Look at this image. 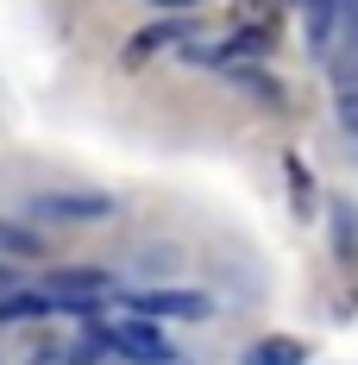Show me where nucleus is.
<instances>
[{
    "mask_svg": "<svg viewBox=\"0 0 358 365\" xmlns=\"http://www.w3.org/2000/svg\"><path fill=\"white\" fill-rule=\"evenodd\" d=\"M38 290H44V302H51V309L82 315V309H101V302L113 296V277H107V271H51Z\"/></svg>",
    "mask_w": 358,
    "mask_h": 365,
    "instance_id": "obj_1",
    "label": "nucleus"
},
{
    "mask_svg": "<svg viewBox=\"0 0 358 365\" xmlns=\"http://www.w3.org/2000/svg\"><path fill=\"white\" fill-rule=\"evenodd\" d=\"M32 215L51 220V227H82V220H107L113 195H95V189H51V195H32Z\"/></svg>",
    "mask_w": 358,
    "mask_h": 365,
    "instance_id": "obj_2",
    "label": "nucleus"
},
{
    "mask_svg": "<svg viewBox=\"0 0 358 365\" xmlns=\"http://www.w3.org/2000/svg\"><path fill=\"white\" fill-rule=\"evenodd\" d=\"M107 346H113V353H126V359H139V365H170V359H177L170 340L151 328V315H132V322L107 328Z\"/></svg>",
    "mask_w": 358,
    "mask_h": 365,
    "instance_id": "obj_3",
    "label": "nucleus"
},
{
    "mask_svg": "<svg viewBox=\"0 0 358 365\" xmlns=\"http://www.w3.org/2000/svg\"><path fill=\"white\" fill-rule=\"evenodd\" d=\"M126 309L132 315H182V322H195V315H208V296H195V290H132Z\"/></svg>",
    "mask_w": 358,
    "mask_h": 365,
    "instance_id": "obj_4",
    "label": "nucleus"
},
{
    "mask_svg": "<svg viewBox=\"0 0 358 365\" xmlns=\"http://www.w3.org/2000/svg\"><path fill=\"white\" fill-rule=\"evenodd\" d=\"M170 44H189V26H182V19H170V26H144V32L132 38V51H126V63H144L151 51H170Z\"/></svg>",
    "mask_w": 358,
    "mask_h": 365,
    "instance_id": "obj_5",
    "label": "nucleus"
},
{
    "mask_svg": "<svg viewBox=\"0 0 358 365\" xmlns=\"http://www.w3.org/2000/svg\"><path fill=\"white\" fill-rule=\"evenodd\" d=\"M246 365H308V346L302 340H283V334H270V340H258L246 353Z\"/></svg>",
    "mask_w": 358,
    "mask_h": 365,
    "instance_id": "obj_6",
    "label": "nucleus"
},
{
    "mask_svg": "<svg viewBox=\"0 0 358 365\" xmlns=\"http://www.w3.org/2000/svg\"><path fill=\"white\" fill-rule=\"evenodd\" d=\"M233 88H239V95H258L264 108H283V88H277V76H270V70H251V63H233Z\"/></svg>",
    "mask_w": 358,
    "mask_h": 365,
    "instance_id": "obj_7",
    "label": "nucleus"
},
{
    "mask_svg": "<svg viewBox=\"0 0 358 365\" xmlns=\"http://www.w3.org/2000/svg\"><path fill=\"white\" fill-rule=\"evenodd\" d=\"M233 26H239V32L277 38V6H270V0H239V6H233Z\"/></svg>",
    "mask_w": 358,
    "mask_h": 365,
    "instance_id": "obj_8",
    "label": "nucleus"
},
{
    "mask_svg": "<svg viewBox=\"0 0 358 365\" xmlns=\"http://www.w3.org/2000/svg\"><path fill=\"white\" fill-rule=\"evenodd\" d=\"M283 170H289V195H295V208H315V170H308L295 151L283 158Z\"/></svg>",
    "mask_w": 358,
    "mask_h": 365,
    "instance_id": "obj_9",
    "label": "nucleus"
},
{
    "mask_svg": "<svg viewBox=\"0 0 358 365\" xmlns=\"http://www.w3.org/2000/svg\"><path fill=\"white\" fill-rule=\"evenodd\" d=\"M333 113H339V126H346V139L358 151V82H339L333 88Z\"/></svg>",
    "mask_w": 358,
    "mask_h": 365,
    "instance_id": "obj_10",
    "label": "nucleus"
},
{
    "mask_svg": "<svg viewBox=\"0 0 358 365\" xmlns=\"http://www.w3.org/2000/svg\"><path fill=\"white\" fill-rule=\"evenodd\" d=\"M0 252H13V258H44V240H38L32 227H0Z\"/></svg>",
    "mask_w": 358,
    "mask_h": 365,
    "instance_id": "obj_11",
    "label": "nucleus"
},
{
    "mask_svg": "<svg viewBox=\"0 0 358 365\" xmlns=\"http://www.w3.org/2000/svg\"><path fill=\"white\" fill-rule=\"evenodd\" d=\"M333 227H339V252H352V246H358V220H352V208H346V202L333 208Z\"/></svg>",
    "mask_w": 358,
    "mask_h": 365,
    "instance_id": "obj_12",
    "label": "nucleus"
},
{
    "mask_svg": "<svg viewBox=\"0 0 358 365\" xmlns=\"http://www.w3.org/2000/svg\"><path fill=\"white\" fill-rule=\"evenodd\" d=\"M19 290V277H13V271H6V264H0V302H6V296Z\"/></svg>",
    "mask_w": 358,
    "mask_h": 365,
    "instance_id": "obj_13",
    "label": "nucleus"
},
{
    "mask_svg": "<svg viewBox=\"0 0 358 365\" xmlns=\"http://www.w3.org/2000/svg\"><path fill=\"white\" fill-rule=\"evenodd\" d=\"M157 6H195V0H157Z\"/></svg>",
    "mask_w": 358,
    "mask_h": 365,
    "instance_id": "obj_14",
    "label": "nucleus"
}]
</instances>
